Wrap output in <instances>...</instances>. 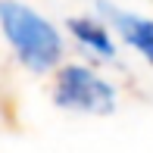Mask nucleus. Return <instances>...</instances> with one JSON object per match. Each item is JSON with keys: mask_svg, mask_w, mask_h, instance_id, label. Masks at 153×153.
<instances>
[{"mask_svg": "<svg viewBox=\"0 0 153 153\" xmlns=\"http://www.w3.org/2000/svg\"><path fill=\"white\" fill-rule=\"evenodd\" d=\"M0 25H3V34L10 38V44L16 47V53L22 56L25 66L38 69V72L56 66L62 44H59L56 28L44 16H38L34 10L16 3V0H3L0 3Z\"/></svg>", "mask_w": 153, "mask_h": 153, "instance_id": "f257e3e1", "label": "nucleus"}, {"mask_svg": "<svg viewBox=\"0 0 153 153\" xmlns=\"http://www.w3.org/2000/svg\"><path fill=\"white\" fill-rule=\"evenodd\" d=\"M53 97H56L59 106L85 109V113H109L116 106V91L85 66H66L62 69Z\"/></svg>", "mask_w": 153, "mask_h": 153, "instance_id": "f03ea898", "label": "nucleus"}, {"mask_svg": "<svg viewBox=\"0 0 153 153\" xmlns=\"http://www.w3.org/2000/svg\"><path fill=\"white\" fill-rule=\"evenodd\" d=\"M103 13L113 19V25L122 31V38L128 41L131 47H137V50L153 62V22H150V19L125 16V13H116V10H109V6H103Z\"/></svg>", "mask_w": 153, "mask_h": 153, "instance_id": "7ed1b4c3", "label": "nucleus"}, {"mask_svg": "<svg viewBox=\"0 0 153 153\" xmlns=\"http://www.w3.org/2000/svg\"><path fill=\"white\" fill-rule=\"evenodd\" d=\"M69 28H72V34L81 41V44H88L91 50L100 53V56H106V59L116 56V47H113V41H109V34L103 31V28L85 22V19H72V22H69Z\"/></svg>", "mask_w": 153, "mask_h": 153, "instance_id": "20e7f679", "label": "nucleus"}]
</instances>
